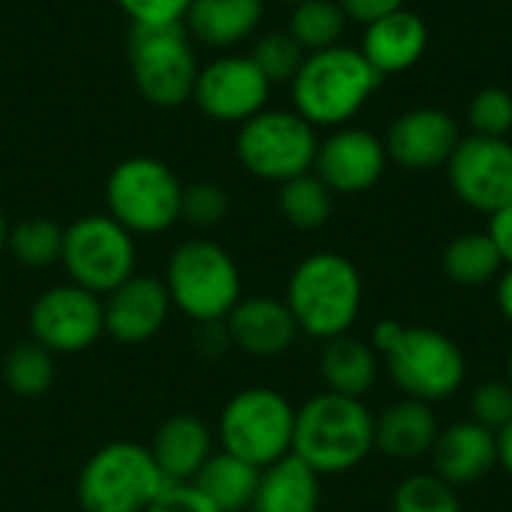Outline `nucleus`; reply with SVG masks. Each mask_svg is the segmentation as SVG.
Segmentation results:
<instances>
[{
    "instance_id": "f257e3e1",
    "label": "nucleus",
    "mask_w": 512,
    "mask_h": 512,
    "mask_svg": "<svg viewBox=\"0 0 512 512\" xmlns=\"http://www.w3.org/2000/svg\"><path fill=\"white\" fill-rule=\"evenodd\" d=\"M375 450V417L363 399L318 393L297 408L291 453L318 477L360 468Z\"/></svg>"
},
{
    "instance_id": "f03ea898",
    "label": "nucleus",
    "mask_w": 512,
    "mask_h": 512,
    "mask_svg": "<svg viewBox=\"0 0 512 512\" xmlns=\"http://www.w3.org/2000/svg\"><path fill=\"white\" fill-rule=\"evenodd\" d=\"M381 75L360 54V48L333 45L306 54L303 66L291 78L294 111L315 129H339L357 117L375 96Z\"/></svg>"
},
{
    "instance_id": "7ed1b4c3",
    "label": "nucleus",
    "mask_w": 512,
    "mask_h": 512,
    "mask_svg": "<svg viewBox=\"0 0 512 512\" xmlns=\"http://www.w3.org/2000/svg\"><path fill=\"white\" fill-rule=\"evenodd\" d=\"M285 303L300 333L321 342L345 336L363 309L360 270L339 252L306 255L288 276Z\"/></svg>"
},
{
    "instance_id": "20e7f679",
    "label": "nucleus",
    "mask_w": 512,
    "mask_h": 512,
    "mask_svg": "<svg viewBox=\"0 0 512 512\" xmlns=\"http://www.w3.org/2000/svg\"><path fill=\"white\" fill-rule=\"evenodd\" d=\"M171 306L195 324L225 321L243 297L240 267L225 246L207 237L183 240L165 264Z\"/></svg>"
},
{
    "instance_id": "39448f33",
    "label": "nucleus",
    "mask_w": 512,
    "mask_h": 512,
    "mask_svg": "<svg viewBox=\"0 0 512 512\" xmlns=\"http://www.w3.org/2000/svg\"><path fill=\"white\" fill-rule=\"evenodd\" d=\"M165 486L150 447L111 441L84 462L75 498L81 512H147Z\"/></svg>"
},
{
    "instance_id": "423d86ee",
    "label": "nucleus",
    "mask_w": 512,
    "mask_h": 512,
    "mask_svg": "<svg viewBox=\"0 0 512 512\" xmlns=\"http://www.w3.org/2000/svg\"><path fill=\"white\" fill-rule=\"evenodd\" d=\"M183 183L153 156L117 162L105 183V207L132 237H156L180 222Z\"/></svg>"
},
{
    "instance_id": "0eeeda50",
    "label": "nucleus",
    "mask_w": 512,
    "mask_h": 512,
    "mask_svg": "<svg viewBox=\"0 0 512 512\" xmlns=\"http://www.w3.org/2000/svg\"><path fill=\"white\" fill-rule=\"evenodd\" d=\"M294 417L297 408L279 390L246 387L225 402L216 438L225 453L264 471L291 453Z\"/></svg>"
},
{
    "instance_id": "6e6552de",
    "label": "nucleus",
    "mask_w": 512,
    "mask_h": 512,
    "mask_svg": "<svg viewBox=\"0 0 512 512\" xmlns=\"http://www.w3.org/2000/svg\"><path fill=\"white\" fill-rule=\"evenodd\" d=\"M129 69L138 93L150 105L177 108L189 102L201 66L186 24H132Z\"/></svg>"
},
{
    "instance_id": "1a4fd4ad",
    "label": "nucleus",
    "mask_w": 512,
    "mask_h": 512,
    "mask_svg": "<svg viewBox=\"0 0 512 512\" xmlns=\"http://www.w3.org/2000/svg\"><path fill=\"white\" fill-rule=\"evenodd\" d=\"M234 153L240 165L267 183H285L309 174L318 153V132L297 111L264 108L237 129Z\"/></svg>"
},
{
    "instance_id": "9d476101",
    "label": "nucleus",
    "mask_w": 512,
    "mask_h": 512,
    "mask_svg": "<svg viewBox=\"0 0 512 512\" xmlns=\"http://www.w3.org/2000/svg\"><path fill=\"white\" fill-rule=\"evenodd\" d=\"M384 369L408 399L435 405L462 390L468 360L447 333L435 327H405L396 345L384 354Z\"/></svg>"
},
{
    "instance_id": "9b49d317",
    "label": "nucleus",
    "mask_w": 512,
    "mask_h": 512,
    "mask_svg": "<svg viewBox=\"0 0 512 512\" xmlns=\"http://www.w3.org/2000/svg\"><path fill=\"white\" fill-rule=\"evenodd\" d=\"M60 264L72 285L105 297L135 276V237L108 213L78 216L63 228Z\"/></svg>"
},
{
    "instance_id": "f8f14e48",
    "label": "nucleus",
    "mask_w": 512,
    "mask_h": 512,
    "mask_svg": "<svg viewBox=\"0 0 512 512\" xmlns=\"http://www.w3.org/2000/svg\"><path fill=\"white\" fill-rule=\"evenodd\" d=\"M102 336V297L72 282L45 288L30 306V339L54 357L90 351Z\"/></svg>"
},
{
    "instance_id": "ddd939ff",
    "label": "nucleus",
    "mask_w": 512,
    "mask_h": 512,
    "mask_svg": "<svg viewBox=\"0 0 512 512\" xmlns=\"http://www.w3.org/2000/svg\"><path fill=\"white\" fill-rule=\"evenodd\" d=\"M270 87L273 84L249 54L225 51L198 69L192 99L204 117L240 126L267 108Z\"/></svg>"
},
{
    "instance_id": "4468645a",
    "label": "nucleus",
    "mask_w": 512,
    "mask_h": 512,
    "mask_svg": "<svg viewBox=\"0 0 512 512\" xmlns=\"http://www.w3.org/2000/svg\"><path fill=\"white\" fill-rule=\"evenodd\" d=\"M447 177L465 207L492 216L512 201V141L462 135L447 162Z\"/></svg>"
},
{
    "instance_id": "2eb2a0df",
    "label": "nucleus",
    "mask_w": 512,
    "mask_h": 512,
    "mask_svg": "<svg viewBox=\"0 0 512 512\" xmlns=\"http://www.w3.org/2000/svg\"><path fill=\"white\" fill-rule=\"evenodd\" d=\"M387 162L384 138L360 126H339L318 141L312 171L333 195H360L384 177Z\"/></svg>"
},
{
    "instance_id": "dca6fc26",
    "label": "nucleus",
    "mask_w": 512,
    "mask_h": 512,
    "mask_svg": "<svg viewBox=\"0 0 512 512\" xmlns=\"http://www.w3.org/2000/svg\"><path fill=\"white\" fill-rule=\"evenodd\" d=\"M462 141L459 123L441 108H411L393 120L384 147L405 171H435L450 162Z\"/></svg>"
},
{
    "instance_id": "f3484780",
    "label": "nucleus",
    "mask_w": 512,
    "mask_h": 512,
    "mask_svg": "<svg viewBox=\"0 0 512 512\" xmlns=\"http://www.w3.org/2000/svg\"><path fill=\"white\" fill-rule=\"evenodd\" d=\"M171 309L174 306L165 282L156 276L135 273L102 297L105 336L120 345H144L165 327Z\"/></svg>"
},
{
    "instance_id": "a211bd4d",
    "label": "nucleus",
    "mask_w": 512,
    "mask_h": 512,
    "mask_svg": "<svg viewBox=\"0 0 512 512\" xmlns=\"http://www.w3.org/2000/svg\"><path fill=\"white\" fill-rule=\"evenodd\" d=\"M222 324L231 348L261 360L282 357L300 333L288 303L276 297H240Z\"/></svg>"
},
{
    "instance_id": "6ab92c4d",
    "label": "nucleus",
    "mask_w": 512,
    "mask_h": 512,
    "mask_svg": "<svg viewBox=\"0 0 512 512\" xmlns=\"http://www.w3.org/2000/svg\"><path fill=\"white\" fill-rule=\"evenodd\" d=\"M432 474L453 489L480 483L498 468V435L474 420L447 426L432 447Z\"/></svg>"
},
{
    "instance_id": "aec40b11",
    "label": "nucleus",
    "mask_w": 512,
    "mask_h": 512,
    "mask_svg": "<svg viewBox=\"0 0 512 512\" xmlns=\"http://www.w3.org/2000/svg\"><path fill=\"white\" fill-rule=\"evenodd\" d=\"M426 45H429L426 21L411 9H396L363 27L360 54L384 78V75L408 72L414 63H420Z\"/></svg>"
},
{
    "instance_id": "412c9836",
    "label": "nucleus",
    "mask_w": 512,
    "mask_h": 512,
    "mask_svg": "<svg viewBox=\"0 0 512 512\" xmlns=\"http://www.w3.org/2000/svg\"><path fill=\"white\" fill-rule=\"evenodd\" d=\"M150 456L168 483H192L213 456V432L195 414H174L156 429Z\"/></svg>"
},
{
    "instance_id": "4be33fe9",
    "label": "nucleus",
    "mask_w": 512,
    "mask_h": 512,
    "mask_svg": "<svg viewBox=\"0 0 512 512\" xmlns=\"http://www.w3.org/2000/svg\"><path fill=\"white\" fill-rule=\"evenodd\" d=\"M441 435L435 408L420 399H399L375 417V450L390 459H420L429 456Z\"/></svg>"
},
{
    "instance_id": "5701e85b",
    "label": "nucleus",
    "mask_w": 512,
    "mask_h": 512,
    "mask_svg": "<svg viewBox=\"0 0 512 512\" xmlns=\"http://www.w3.org/2000/svg\"><path fill=\"white\" fill-rule=\"evenodd\" d=\"M264 21V0H192L183 24L192 42L231 51L246 42Z\"/></svg>"
},
{
    "instance_id": "b1692460",
    "label": "nucleus",
    "mask_w": 512,
    "mask_h": 512,
    "mask_svg": "<svg viewBox=\"0 0 512 512\" xmlns=\"http://www.w3.org/2000/svg\"><path fill=\"white\" fill-rule=\"evenodd\" d=\"M318 369H321L327 393L363 399L378 381L381 357L369 342L345 333V336L324 342L321 357H318Z\"/></svg>"
},
{
    "instance_id": "393cba45",
    "label": "nucleus",
    "mask_w": 512,
    "mask_h": 512,
    "mask_svg": "<svg viewBox=\"0 0 512 512\" xmlns=\"http://www.w3.org/2000/svg\"><path fill=\"white\" fill-rule=\"evenodd\" d=\"M321 477L294 453L261 471L252 512H318Z\"/></svg>"
},
{
    "instance_id": "a878e982",
    "label": "nucleus",
    "mask_w": 512,
    "mask_h": 512,
    "mask_svg": "<svg viewBox=\"0 0 512 512\" xmlns=\"http://www.w3.org/2000/svg\"><path fill=\"white\" fill-rule=\"evenodd\" d=\"M258 480H261V471L255 465L219 450L207 459V465L198 471L192 486L222 512H243L252 510Z\"/></svg>"
},
{
    "instance_id": "bb28decb",
    "label": "nucleus",
    "mask_w": 512,
    "mask_h": 512,
    "mask_svg": "<svg viewBox=\"0 0 512 512\" xmlns=\"http://www.w3.org/2000/svg\"><path fill=\"white\" fill-rule=\"evenodd\" d=\"M441 264H444L447 279L462 288L489 285L492 279H498L504 273L501 252L495 249V243L486 231H471V234L453 237L444 249Z\"/></svg>"
},
{
    "instance_id": "cd10ccee",
    "label": "nucleus",
    "mask_w": 512,
    "mask_h": 512,
    "mask_svg": "<svg viewBox=\"0 0 512 512\" xmlns=\"http://www.w3.org/2000/svg\"><path fill=\"white\" fill-rule=\"evenodd\" d=\"M276 207L282 219L297 231H318L333 213V192L321 183L315 171L279 183Z\"/></svg>"
},
{
    "instance_id": "c85d7f7f",
    "label": "nucleus",
    "mask_w": 512,
    "mask_h": 512,
    "mask_svg": "<svg viewBox=\"0 0 512 512\" xmlns=\"http://www.w3.org/2000/svg\"><path fill=\"white\" fill-rule=\"evenodd\" d=\"M54 354L33 339L15 342L3 357V384L18 399H42L54 384Z\"/></svg>"
},
{
    "instance_id": "c756f323",
    "label": "nucleus",
    "mask_w": 512,
    "mask_h": 512,
    "mask_svg": "<svg viewBox=\"0 0 512 512\" xmlns=\"http://www.w3.org/2000/svg\"><path fill=\"white\" fill-rule=\"evenodd\" d=\"M345 27H348V15L339 6V0H300L291 6L288 33L297 39V45L306 54L342 45Z\"/></svg>"
},
{
    "instance_id": "7c9ffc66",
    "label": "nucleus",
    "mask_w": 512,
    "mask_h": 512,
    "mask_svg": "<svg viewBox=\"0 0 512 512\" xmlns=\"http://www.w3.org/2000/svg\"><path fill=\"white\" fill-rule=\"evenodd\" d=\"M6 252L30 270H42L51 264H60L63 252V228L54 219L45 216H30L15 225H9V240Z\"/></svg>"
},
{
    "instance_id": "2f4dec72",
    "label": "nucleus",
    "mask_w": 512,
    "mask_h": 512,
    "mask_svg": "<svg viewBox=\"0 0 512 512\" xmlns=\"http://www.w3.org/2000/svg\"><path fill=\"white\" fill-rule=\"evenodd\" d=\"M393 512H462V501L438 474H411L393 492Z\"/></svg>"
},
{
    "instance_id": "473e14b6",
    "label": "nucleus",
    "mask_w": 512,
    "mask_h": 512,
    "mask_svg": "<svg viewBox=\"0 0 512 512\" xmlns=\"http://www.w3.org/2000/svg\"><path fill=\"white\" fill-rule=\"evenodd\" d=\"M249 57L258 63V69L267 75L270 84H279V81H291L297 75V69L306 60V51L297 45V39L288 30H273L255 42Z\"/></svg>"
},
{
    "instance_id": "72a5a7b5",
    "label": "nucleus",
    "mask_w": 512,
    "mask_h": 512,
    "mask_svg": "<svg viewBox=\"0 0 512 512\" xmlns=\"http://www.w3.org/2000/svg\"><path fill=\"white\" fill-rule=\"evenodd\" d=\"M231 213V198L225 186L213 180H198L192 186H183V201H180V219L189 222L198 231L216 228L228 219Z\"/></svg>"
},
{
    "instance_id": "f704fd0d",
    "label": "nucleus",
    "mask_w": 512,
    "mask_h": 512,
    "mask_svg": "<svg viewBox=\"0 0 512 512\" xmlns=\"http://www.w3.org/2000/svg\"><path fill=\"white\" fill-rule=\"evenodd\" d=\"M468 123L474 135L507 138L512 132V93L504 87H483L468 105Z\"/></svg>"
},
{
    "instance_id": "c9c22d12",
    "label": "nucleus",
    "mask_w": 512,
    "mask_h": 512,
    "mask_svg": "<svg viewBox=\"0 0 512 512\" xmlns=\"http://www.w3.org/2000/svg\"><path fill=\"white\" fill-rule=\"evenodd\" d=\"M471 420L489 432H501L512 423V387L510 381H483L471 393Z\"/></svg>"
},
{
    "instance_id": "e433bc0d",
    "label": "nucleus",
    "mask_w": 512,
    "mask_h": 512,
    "mask_svg": "<svg viewBox=\"0 0 512 512\" xmlns=\"http://www.w3.org/2000/svg\"><path fill=\"white\" fill-rule=\"evenodd\" d=\"M132 24H177L186 18L192 0H117Z\"/></svg>"
},
{
    "instance_id": "4c0bfd02",
    "label": "nucleus",
    "mask_w": 512,
    "mask_h": 512,
    "mask_svg": "<svg viewBox=\"0 0 512 512\" xmlns=\"http://www.w3.org/2000/svg\"><path fill=\"white\" fill-rule=\"evenodd\" d=\"M147 512H222L207 501L192 483H168Z\"/></svg>"
},
{
    "instance_id": "58836bf2",
    "label": "nucleus",
    "mask_w": 512,
    "mask_h": 512,
    "mask_svg": "<svg viewBox=\"0 0 512 512\" xmlns=\"http://www.w3.org/2000/svg\"><path fill=\"white\" fill-rule=\"evenodd\" d=\"M339 6L345 9V15L357 24H372L396 9H405V0H339Z\"/></svg>"
},
{
    "instance_id": "ea45409f",
    "label": "nucleus",
    "mask_w": 512,
    "mask_h": 512,
    "mask_svg": "<svg viewBox=\"0 0 512 512\" xmlns=\"http://www.w3.org/2000/svg\"><path fill=\"white\" fill-rule=\"evenodd\" d=\"M486 234L492 237L495 249L501 252L504 267H512V201L489 216V231Z\"/></svg>"
},
{
    "instance_id": "a19ab883",
    "label": "nucleus",
    "mask_w": 512,
    "mask_h": 512,
    "mask_svg": "<svg viewBox=\"0 0 512 512\" xmlns=\"http://www.w3.org/2000/svg\"><path fill=\"white\" fill-rule=\"evenodd\" d=\"M405 330V324H399V321H393V318H384V321H378L375 324V330H372V348L378 351V357H384L393 345H396V339H399V333Z\"/></svg>"
},
{
    "instance_id": "79ce46f5",
    "label": "nucleus",
    "mask_w": 512,
    "mask_h": 512,
    "mask_svg": "<svg viewBox=\"0 0 512 512\" xmlns=\"http://www.w3.org/2000/svg\"><path fill=\"white\" fill-rule=\"evenodd\" d=\"M498 309H501V315L512 324V267H507L498 276Z\"/></svg>"
},
{
    "instance_id": "37998d69",
    "label": "nucleus",
    "mask_w": 512,
    "mask_h": 512,
    "mask_svg": "<svg viewBox=\"0 0 512 512\" xmlns=\"http://www.w3.org/2000/svg\"><path fill=\"white\" fill-rule=\"evenodd\" d=\"M498 468H504L512 477V423L498 432Z\"/></svg>"
},
{
    "instance_id": "c03bdc74",
    "label": "nucleus",
    "mask_w": 512,
    "mask_h": 512,
    "mask_svg": "<svg viewBox=\"0 0 512 512\" xmlns=\"http://www.w3.org/2000/svg\"><path fill=\"white\" fill-rule=\"evenodd\" d=\"M6 240H9V222L0 210V252H6Z\"/></svg>"
},
{
    "instance_id": "a18cd8bd",
    "label": "nucleus",
    "mask_w": 512,
    "mask_h": 512,
    "mask_svg": "<svg viewBox=\"0 0 512 512\" xmlns=\"http://www.w3.org/2000/svg\"><path fill=\"white\" fill-rule=\"evenodd\" d=\"M507 381H510V387H512V351H510V357H507Z\"/></svg>"
},
{
    "instance_id": "49530a36",
    "label": "nucleus",
    "mask_w": 512,
    "mask_h": 512,
    "mask_svg": "<svg viewBox=\"0 0 512 512\" xmlns=\"http://www.w3.org/2000/svg\"><path fill=\"white\" fill-rule=\"evenodd\" d=\"M279 3H291V6H294V3H300V0H279Z\"/></svg>"
}]
</instances>
